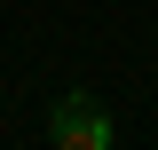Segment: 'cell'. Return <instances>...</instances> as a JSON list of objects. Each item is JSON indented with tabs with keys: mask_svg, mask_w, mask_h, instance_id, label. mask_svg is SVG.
<instances>
[{
	"mask_svg": "<svg viewBox=\"0 0 158 150\" xmlns=\"http://www.w3.org/2000/svg\"><path fill=\"white\" fill-rule=\"evenodd\" d=\"M111 134H118L111 111H103L87 87H71L56 103V119H48V142H56V150H111Z\"/></svg>",
	"mask_w": 158,
	"mask_h": 150,
	"instance_id": "6da1fadb",
	"label": "cell"
}]
</instances>
